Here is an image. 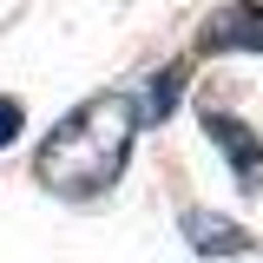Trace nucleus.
I'll use <instances>...</instances> for the list:
<instances>
[{"label":"nucleus","mask_w":263,"mask_h":263,"mask_svg":"<svg viewBox=\"0 0 263 263\" xmlns=\"http://www.w3.org/2000/svg\"><path fill=\"white\" fill-rule=\"evenodd\" d=\"M204 132H211V145L230 158V171L250 184V191H263V138L250 125H237V119H224V112H204Z\"/></svg>","instance_id":"7ed1b4c3"},{"label":"nucleus","mask_w":263,"mask_h":263,"mask_svg":"<svg viewBox=\"0 0 263 263\" xmlns=\"http://www.w3.org/2000/svg\"><path fill=\"white\" fill-rule=\"evenodd\" d=\"M184 237H191V250H204V257H237L250 237L230 224V217H217V211H184Z\"/></svg>","instance_id":"20e7f679"},{"label":"nucleus","mask_w":263,"mask_h":263,"mask_svg":"<svg viewBox=\"0 0 263 263\" xmlns=\"http://www.w3.org/2000/svg\"><path fill=\"white\" fill-rule=\"evenodd\" d=\"M13 132H20V99H0V145H13Z\"/></svg>","instance_id":"423d86ee"},{"label":"nucleus","mask_w":263,"mask_h":263,"mask_svg":"<svg viewBox=\"0 0 263 263\" xmlns=\"http://www.w3.org/2000/svg\"><path fill=\"white\" fill-rule=\"evenodd\" d=\"M204 53H263V7L257 0H237V7H217L204 33H197Z\"/></svg>","instance_id":"f03ea898"},{"label":"nucleus","mask_w":263,"mask_h":263,"mask_svg":"<svg viewBox=\"0 0 263 263\" xmlns=\"http://www.w3.org/2000/svg\"><path fill=\"white\" fill-rule=\"evenodd\" d=\"M132 138H138L132 92H92L86 105H72L60 125L46 132V145L33 152V178L60 197H99L105 184L125 178Z\"/></svg>","instance_id":"f257e3e1"},{"label":"nucleus","mask_w":263,"mask_h":263,"mask_svg":"<svg viewBox=\"0 0 263 263\" xmlns=\"http://www.w3.org/2000/svg\"><path fill=\"white\" fill-rule=\"evenodd\" d=\"M178 86H184V72H178V66H164V72L145 86V92H132V105H138V132H145V125H158L164 112L178 105Z\"/></svg>","instance_id":"39448f33"}]
</instances>
